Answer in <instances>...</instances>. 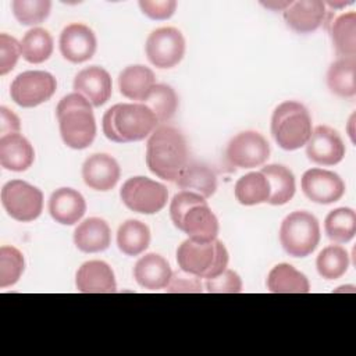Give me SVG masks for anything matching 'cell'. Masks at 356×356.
Listing matches in <instances>:
<instances>
[{"instance_id": "1", "label": "cell", "mask_w": 356, "mask_h": 356, "mask_svg": "<svg viewBox=\"0 0 356 356\" xmlns=\"http://www.w3.org/2000/svg\"><path fill=\"white\" fill-rule=\"evenodd\" d=\"M146 164L159 178L175 182L188 165V145L184 135L172 127H157L147 139Z\"/></svg>"}, {"instance_id": "2", "label": "cell", "mask_w": 356, "mask_h": 356, "mask_svg": "<svg viewBox=\"0 0 356 356\" xmlns=\"http://www.w3.org/2000/svg\"><path fill=\"white\" fill-rule=\"evenodd\" d=\"M174 225L193 241H213L218 235V220L206 199L191 191L174 195L170 204Z\"/></svg>"}, {"instance_id": "3", "label": "cell", "mask_w": 356, "mask_h": 356, "mask_svg": "<svg viewBox=\"0 0 356 356\" xmlns=\"http://www.w3.org/2000/svg\"><path fill=\"white\" fill-rule=\"evenodd\" d=\"M157 118L143 103H117L103 115V134L117 143L138 142L157 128Z\"/></svg>"}, {"instance_id": "4", "label": "cell", "mask_w": 356, "mask_h": 356, "mask_svg": "<svg viewBox=\"0 0 356 356\" xmlns=\"http://www.w3.org/2000/svg\"><path fill=\"white\" fill-rule=\"evenodd\" d=\"M92 104L81 93L64 96L56 108L63 142L75 150L86 149L96 136V120Z\"/></svg>"}, {"instance_id": "5", "label": "cell", "mask_w": 356, "mask_h": 356, "mask_svg": "<svg viewBox=\"0 0 356 356\" xmlns=\"http://www.w3.org/2000/svg\"><path fill=\"white\" fill-rule=\"evenodd\" d=\"M228 260V250L217 238L206 242L188 238L177 249L179 268L204 280L221 274L227 268Z\"/></svg>"}, {"instance_id": "6", "label": "cell", "mask_w": 356, "mask_h": 356, "mask_svg": "<svg viewBox=\"0 0 356 356\" xmlns=\"http://www.w3.org/2000/svg\"><path fill=\"white\" fill-rule=\"evenodd\" d=\"M312 131L310 113L302 103L286 100L273 111L271 135L281 149H300L307 143Z\"/></svg>"}, {"instance_id": "7", "label": "cell", "mask_w": 356, "mask_h": 356, "mask_svg": "<svg viewBox=\"0 0 356 356\" xmlns=\"http://www.w3.org/2000/svg\"><path fill=\"white\" fill-rule=\"evenodd\" d=\"M320 236L318 220L305 210L289 213L280 227L281 246L292 257L312 254L320 242Z\"/></svg>"}, {"instance_id": "8", "label": "cell", "mask_w": 356, "mask_h": 356, "mask_svg": "<svg viewBox=\"0 0 356 356\" xmlns=\"http://www.w3.org/2000/svg\"><path fill=\"white\" fill-rule=\"evenodd\" d=\"M120 196L129 210L140 214H156L167 204L168 191L163 184L150 178L132 177L122 184Z\"/></svg>"}, {"instance_id": "9", "label": "cell", "mask_w": 356, "mask_h": 356, "mask_svg": "<svg viewBox=\"0 0 356 356\" xmlns=\"http://www.w3.org/2000/svg\"><path fill=\"white\" fill-rule=\"evenodd\" d=\"M1 204L11 218L29 222L43 210V193L22 179H11L1 188Z\"/></svg>"}, {"instance_id": "10", "label": "cell", "mask_w": 356, "mask_h": 356, "mask_svg": "<svg viewBox=\"0 0 356 356\" xmlns=\"http://www.w3.org/2000/svg\"><path fill=\"white\" fill-rule=\"evenodd\" d=\"M57 89L56 78L46 71H25L14 78L10 95L14 103L21 107H36L47 102Z\"/></svg>"}, {"instance_id": "11", "label": "cell", "mask_w": 356, "mask_h": 356, "mask_svg": "<svg viewBox=\"0 0 356 356\" xmlns=\"http://www.w3.org/2000/svg\"><path fill=\"white\" fill-rule=\"evenodd\" d=\"M147 60L157 68H172L185 54V38L177 28L163 26L154 29L145 44Z\"/></svg>"}, {"instance_id": "12", "label": "cell", "mask_w": 356, "mask_h": 356, "mask_svg": "<svg viewBox=\"0 0 356 356\" xmlns=\"http://www.w3.org/2000/svg\"><path fill=\"white\" fill-rule=\"evenodd\" d=\"M231 165L238 168H254L263 165L270 157V145L256 131L236 134L228 143L225 152Z\"/></svg>"}, {"instance_id": "13", "label": "cell", "mask_w": 356, "mask_h": 356, "mask_svg": "<svg viewBox=\"0 0 356 356\" xmlns=\"http://www.w3.org/2000/svg\"><path fill=\"white\" fill-rule=\"evenodd\" d=\"M305 196L318 204H331L338 202L345 193V182L330 170L310 168L302 175L300 181Z\"/></svg>"}, {"instance_id": "14", "label": "cell", "mask_w": 356, "mask_h": 356, "mask_svg": "<svg viewBox=\"0 0 356 356\" xmlns=\"http://www.w3.org/2000/svg\"><path fill=\"white\" fill-rule=\"evenodd\" d=\"M345 145L341 135L331 127L318 125L312 131L306 143V156L320 165H335L345 156Z\"/></svg>"}, {"instance_id": "15", "label": "cell", "mask_w": 356, "mask_h": 356, "mask_svg": "<svg viewBox=\"0 0 356 356\" xmlns=\"http://www.w3.org/2000/svg\"><path fill=\"white\" fill-rule=\"evenodd\" d=\"M58 46L65 60L79 64L93 57L97 47V40L95 32L88 25L74 22L61 31Z\"/></svg>"}, {"instance_id": "16", "label": "cell", "mask_w": 356, "mask_h": 356, "mask_svg": "<svg viewBox=\"0 0 356 356\" xmlns=\"http://www.w3.org/2000/svg\"><path fill=\"white\" fill-rule=\"evenodd\" d=\"M121 175V170L114 157L106 153H95L82 164L83 182L95 191L106 192L113 189Z\"/></svg>"}, {"instance_id": "17", "label": "cell", "mask_w": 356, "mask_h": 356, "mask_svg": "<svg viewBox=\"0 0 356 356\" xmlns=\"http://www.w3.org/2000/svg\"><path fill=\"white\" fill-rule=\"evenodd\" d=\"M74 89L76 93L86 97L93 107H100L111 96V76L103 67L90 65L75 75Z\"/></svg>"}, {"instance_id": "18", "label": "cell", "mask_w": 356, "mask_h": 356, "mask_svg": "<svg viewBox=\"0 0 356 356\" xmlns=\"http://www.w3.org/2000/svg\"><path fill=\"white\" fill-rule=\"evenodd\" d=\"M75 285L82 293H113L117 291L114 273L102 260L85 261L76 271Z\"/></svg>"}, {"instance_id": "19", "label": "cell", "mask_w": 356, "mask_h": 356, "mask_svg": "<svg viewBox=\"0 0 356 356\" xmlns=\"http://www.w3.org/2000/svg\"><path fill=\"white\" fill-rule=\"evenodd\" d=\"M325 13V4L321 0H299L292 1L282 15L286 25L296 33H310L321 26Z\"/></svg>"}, {"instance_id": "20", "label": "cell", "mask_w": 356, "mask_h": 356, "mask_svg": "<svg viewBox=\"0 0 356 356\" xmlns=\"http://www.w3.org/2000/svg\"><path fill=\"white\" fill-rule=\"evenodd\" d=\"M85 211L83 196L72 188H58L49 199V213L58 224L74 225L83 217Z\"/></svg>"}, {"instance_id": "21", "label": "cell", "mask_w": 356, "mask_h": 356, "mask_svg": "<svg viewBox=\"0 0 356 356\" xmlns=\"http://www.w3.org/2000/svg\"><path fill=\"white\" fill-rule=\"evenodd\" d=\"M35 160L31 142L19 132L0 138V165L8 171L21 172L28 170Z\"/></svg>"}, {"instance_id": "22", "label": "cell", "mask_w": 356, "mask_h": 356, "mask_svg": "<svg viewBox=\"0 0 356 356\" xmlns=\"http://www.w3.org/2000/svg\"><path fill=\"white\" fill-rule=\"evenodd\" d=\"M172 275L170 263L157 253L142 256L134 267V278L136 282L149 291L164 289Z\"/></svg>"}, {"instance_id": "23", "label": "cell", "mask_w": 356, "mask_h": 356, "mask_svg": "<svg viewBox=\"0 0 356 356\" xmlns=\"http://www.w3.org/2000/svg\"><path fill=\"white\" fill-rule=\"evenodd\" d=\"M74 243L85 253L106 250L111 243V231L108 224L99 217H89L83 220L74 231Z\"/></svg>"}, {"instance_id": "24", "label": "cell", "mask_w": 356, "mask_h": 356, "mask_svg": "<svg viewBox=\"0 0 356 356\" xmlns=\"http://www.w3.org/2000/svg\"><path fill=\"white\" fill-rule=\"evenodd\" d=\"M156 85L154 72L145 65H128L118 75V88L124 97L142 103Z\"/></svg>"}, {"instance_id": "25", "label": "cell", "mask_w": 356, "mask_h": 356, "mask_svg": "<svg viewBox=\"0 0 356 356\" xmlns=\"http://www.w3.org/2000/svg\"><path fill=\"white\" fill-rule=\"evenodd\" d=\"M267 288L273 293H307L310 282L307 277L288 263L274 266L267 275Z\"/></svg>"}, {"instance_id": "26", "label": "cell", "mask_w": 356, "mask_h": 356, "mask_svg": "<svg viewBox=\"0 0 356 356\" xmlns=\"http://www.w3.org/2000/svg\"><path fill=\"white\" fill-rule=\"evenodd\" d=\"M175 182L182 191L195 192L204 199L213 196L217 189L216 172L209 165L200 163L188 164Z\"/></svg>"}, {"instance_id": "27", "label": "cell", "mask_w": 356, "mask_h": 356, "mask_svg": "<svg viewBox=\"0 0 356 356\" xmlns=\"http://www.w3.org/2000/svg\"><path fill=\"white\" fill-rule=\"evenodd\" d=\"M331 40L339 58L356 60V13L348 11L331 22Z\"/></svg>"}, {"instance_id": "28", "label": "cell", "mask_w": 356, "mask_h": 356, "mask_svg": "<svg viewBox=\"0 0 356 356\" xmlns=\"http://www.w3.org/2000/svg\"><path fill=\"white\" fill-rule=\"evenodd\" d=\"M270 184V199L267 203L282 206L288 203L296 191L293 172L281 164H270L260 170Z\"/></svg>"}, {"instance_id": "29", "label": "cell", "mask_w": 356, "mask_h": 356, "mask_svg": "<svg viewBox=\"0 0 356 356\" xmlns=\"http://www.w3.org/2000/svg\"><path fill=\"white\" fill-rule=\"evenodd\" d=\"M327 86L339 97H353L356 95V60L338 58L327 71Z\"/></svg>"}, {"instance_id": "30", "label": "cell", "mask_w": 356, "mask_h": 356, "mask_svg": "<svg viewBox=\"0 0 356 356\" xmlns=\"http://www.w3.org/2000/svg\"><path fill=\"white\" fill-rule=\"evenodd\" d=\"M150 243L149 227L139 220L124 221L117 231V246L127 256L143 253Z\"/></svg>"}, {"instance_id": "31", "label": "cell", "mask_w": 356, "mask_h": 356, "mask_svg": "<svg viewBox=\"0 0 356 356\" xmlns=\"http://www.w3.org/2000/svg\"><path fill=\"white\" fill-rule=\"evenodd\" d=\"M234 193L243 206L267 203L270 199V184L261 171L249 172L236 181Z\"/></svg>"}, {"instance_id": "32", "label": "cell", "mask_w": 356, "mask_h": 356, "mask_svg": "<svg viewBox=\"0 0 356 356\" xmlns=\"http://www.w3.org/2000/svg\"><path fill=\"white\" fill-rule=\"evenodd\" d=\"M324 229L335 243H348L356 234V213L350 207H338L331 210L324 221Z\"/></svg>"}, {"instance_id": "33", "label": "cell", "mask_w": 356, "mask_h": 356, "mask_svg": "<svg viewBox=\"0 0 356 356\" xmlns=\"http://www.w3.org/2000/svg\"><path fill=\"white\" fill-rule=\"evenodd\" d=\"M21 56L31 64L46 61L53 53V38L43 28L29 29L21 39Z\"/></svg>"}, {"instance_id": "34", "label": "cell", "mask_w": 356, "mask_h": 356, "mask_svg": "<svg viewBox=\"0 0 356 356\" xmlns=\"http://www.w3.org/2000/svg\"><path fill=\"white\" fill-rule=\"evenodd\" d=\"M142 103L153 111L159 122H165L177 113L178 96L171 86L165 83H156Z\"/></svg>"}, {"instance_id": "35", "label": "cell", "mask_w": 356, "mask_h": 356, "mask_svg": "<svg viewBox=\"0 0 356 356\" xmlns=\"http://www.w3.org/2000/svg\"><path fill=\"white\" fill-rule=\"evenodd\" d=\"M348 267L349 254L346 249L339 245H330L324 248L316 259L317 273L328 281L341 278L348 271Z\"/></svg>"}, {"instance_id": "36", "label": "cell", "mask_w": 356, "mask_h": 356, "mask_svg": "<svg viewBox=\"0 0 356 356\" xmlns=\"http://www.w3.org/2000/svg\"><path fill=\"white\" fill-rule=\"evenodd\" d=\"M25 267L22 253L14 246L0 248V288H7L21 278Z\"/></svg>"}, {"instance_id": "37", "label": "cell", "mask_w": 356, "mask_h": 356, "mask_svg": "<svg viewBox=\"0 0 356 356\" xmlns=\"http://www.w3.org/2000/svg\"><path fill=\"white\" fill-rule=\"evenodd\" d=\"M13 14L22 25L42 24L50 14V0H14L11 3Z\"/></svg>"}, {"instance_id": "38", "label": "cell", "mask_w": 356, "mask_h": 356, "mask_svg": "<svg viewBox=\"0 0 356 356\" xmlns=\"http://www.w3.org/2000/svg\"><path fill=\"white\" fill-rule=\"evenodd\" d=\"M203 286L210 293H239L242 292V280L234 270L225 268L221 274L204 280Z\"/></svg>"}, {"instance_id": "39", "label": "cell", "mask_w": 356, "mask_h": 356, "mask_svg": "<svg viewBox=\"0 0 356 356\" xmlns=\"http://www.w3.org/2000/svg\"><path fill=\"white\" fill-rule=\"evenodd\" d=\"M19 56V42L7 33H0V75H6L13 71Z\"/></svg>"}, {"instance_id": "40", "label": "cell", "mask_w": 356, "mask_h": 356, "mask_svg": "<svg viewBox=\"0 0 356 356\" xmlns=\"http://www.w3.org/2000/svg\"><path fill=\"white\" fill-rule=\"evenodd\" d=\"M167 292H178V293H199L203 291V284L200 278L192 275L185 271L172 273L168 285L164 288Z\"/></svg>"}, {"instance_id": "41", "label": "cell", "mask_w": 356, "mask_h": 356, "mask_svg": "<svg viewBox=\"0 0 356 356\" xmlns=\"http://www.w3.org/2000/svg\"><path fill=\"white\" fill-rule=\"evenodd\" d=\"M139 7L152 19H168L177 8L175 0H140Z\"/></svg>"}, {"instance_id": "42", "label": "cell", "mask_w": 356, "mask_h": 356, "mask_svg": "<svg viewBox=\"0 0 356 356\" xmlns=\"http://www.w3.org/2000/svg\"><path fill=\"white\" fill-rule=\"evenodd\" d=\"M21 124L19 118L7 107L1 106L0 107V132L1 136L8 135V134H17L19 132Z\"/></svg>"}, {"instance_id": "43", "label": "cell", "mask_w": 356, "mask_h": 356, "mask_svg": "<svg viewBox=\"0 0 356 356\" xmlns=\"http://www.w3.org/2000/svg\"><path fill=\"white\" fill-rule=\"evenodd\" d=\"M291 0L289 1H261V4L264 6V7H267V8H270V10H273V11H284L286 7H289L291 6Z\"/></svg>"}, {"instance_id": "44", "label": "cell", "mask_w": 356, "mask_h": 356, "mask_svg": "<svg viewBox=\"0 0 356 356\" xmlns=\"http://www.w3.org/2000/svg\"><path fill=\"white\" fill-rule=\"evenodd\" d=\"M353 1L352 0H349V1H339V3H337V1H327V3H324L325 6H330V7H334V8H339V7H345V6H348V4H352Z\"/></svg>"}]
</instances>
